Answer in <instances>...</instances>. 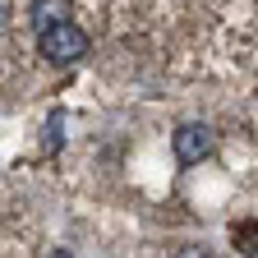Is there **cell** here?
Here are the masks:
<instances>
[{"mask_svg":"<svg viewBox=\"0 0 258 258\" xmlns=\"http://www.w3.org/2000/svg\"><path fill=\"white\" fill-rule=\"evenodd\" d=\"M10 28V0H0V32Z\"/></svg>","mask_w":258,"mask_h":258,"instance_id":"cell-4","label":"cell"},{"mask_svg":"<svg viewBox=\"0 0 258 258\" xmlns=\"http://www.w3.org/2000/svg\"><path fill=\"white\" fill-rule=\"evenodd\" d=\"M37 46H42V55H46L51 64H74V60L88 55V37H83V28H79L74 19L46 23V28L37 32Z\"/></svg>","mask_w":258,"mask_h":258,"instance_id":"cell-1","label":"cell"},{"mask_svg":"<svg viewBox=\"0 0 258 258\" xmlns=\"http://www.w3.org/2000/svg\"><path fill=\"white\" fill-rule=\"evenodd\" d=\"M55 19H70V0H37L32 5V28H46V23H55Z\"/></svg>","mask_w":258,"mask_h":258,"instance_id":"cell-3","label":"cell"},{"mask_svg":"<svg viewBox=\"0 0 258 258\" xmlns=\"http://www.w3.org/2000/svg\"><path fill=\"white\" fill-rule=\"evenodd\" d=\"M171 148H175V161H180V166H199V161L212 152V129H208V124H199V120H189V124H180V129H175Z\"/></svg>","mask_w":258,"mask_h":258,"instance_id":"cell-2","label":"cell"}]
</instances>
